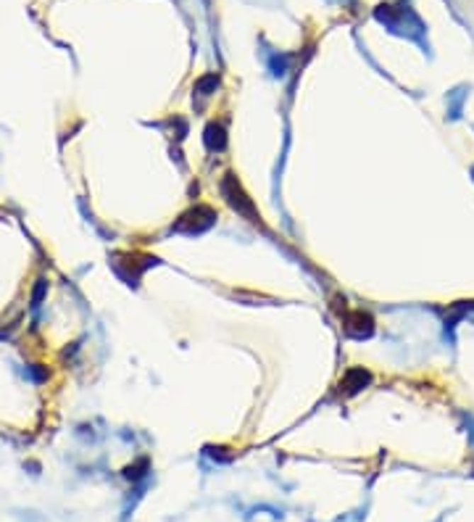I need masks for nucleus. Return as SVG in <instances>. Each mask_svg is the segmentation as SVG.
<instances>
[{"label": "nucleus", "mask_w": 474, "mask_h": 522, "mask_svg": "<svg viewBox=\"0 0 474 522\" xmlns=\"http://www.w3.org/2000/svg\"><path fill=\"white\" fill-rule=\"evenodd\" d=\"M142 470H148V459H140V465L127 467V470H124V477H127V480H140V477L145 475Z\"/></svg>", "instance_id": "nucleus-3"}, {"label": "nucleus", "mask_w": 474, "mask_h": 522, "mask_svg": "<svg viewBox=\"0 0 474 522\" xmlns=\"http://www.w3.org/2000/svg\"><path fill=\"white\" fill-rule=\"evenodd\" d=\"M369 380H372V374H369V372H363V370H351V372L345 374V380H343V385L348 388L345 393H351V396H354V393L361 391V388Z\"/></svg>", "instance_id": "nucleus-1"}, {"label": "nucleus", "mask_w": 474, "mask_h": 522, "mask_svg": "<svg viewBox=\"0 0 474 522\" xmlns=\"http://www.w3.org/2000/svg\"><path fill=\"white\" fill-rule=\"evenodd\" d=\"M205 145L211 150H222L224 145H227V138H224V127L222 124H208L205 127Z\"/></svg>", "instance_id": "nucleus-2"}]
</instances>
